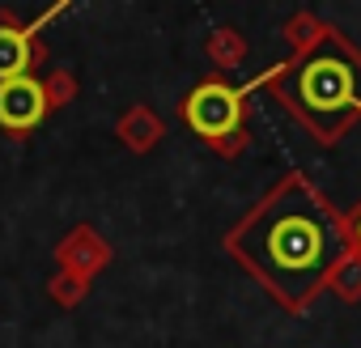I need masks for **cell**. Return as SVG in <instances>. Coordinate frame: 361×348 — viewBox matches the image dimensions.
<instances>
[{"instance_id": "4", "label": "cell", "mask_w": 361, "mask_h": 348, "mask_svg": "<svg viewBox=\"0 0 361 348\" xmlns=\"http://www.w3.org/2000/svg\"><path fill=\"white\" fill-rule=\"evenodd\" d=\"M47 115V89L35 77H18L0 85V128L9 132H30Z\"/></svg>"}, {"instance_id": "6", "label": "cell", "mask_w": 361, "mask_h": 348, "mask_svg": "<svg viewBox=\"0 0 361 348\" xmlns=\"http://www.w3.org/2000/svg\"><path fill=\"white\" fill-rule=\"evenodd\" d=\"M357 247H361V217H357Z\"/></svg>"}, {"instance_id": "5", "label": "cell", "mask_w": 361, "mask_h": 348, "mask_svg": "<svg viewBox=\"0 0 361 348\" xmlns=\"http://www.w3.org/2000/svg\"><path fill=\"white\" fill-rule=\"evenodd\" d=\"M35 30L39 26H0V85L18 81V77H30Z\"/></svg>"}, {"instance_id": "3", "label": "cell", "mask_w": 361, "mask_h": 348, "mask_svg": "<svg viewBox=\"0 0 361 348\" xmlns=\"http://www.w3.org/2000/svg\"><path fill=\"white\" fill-rule=\"evenodd\" d=\"M243 98L247 89H234L226 81H204L188 94L183 102V123L204 136V140H221V136H234L243 128Z\"/></svg>"}, {"instance_id": "1", "label": "cell", "mask_w": 361, "mask_h": 348, "mask_svg": "<svg viewBox=\"0 0 361 348\" xmlns=\"http://www.w3.org/2000/svg\"><path fill=\"white\" fill-rule=\"evenodd\" d=\"M340 251H344V234H340L336 217L302 183L281 187L234 234V255L285 306H302L327 280Z\"/></svg>"}, {"instance_id": "2", "label": "cell", "mask_w": 361, "mask_h": 348, "mask_svg": "<svg viewBox=\"0 0 361 348\" xmlns=\"http://www.w3.org/2000/svg\"><path fill=\"white\" fill-rule=\"evenodd\" d=\"M281 98L323 136H340L348 119L361 111V64L340 39L314 43L302 60H293L281 77Z\"/></svg>"}]
</instances>
